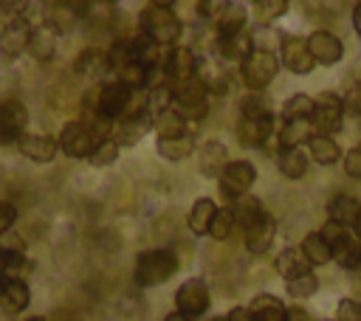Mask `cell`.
I'll list each match as a JSON object with an SVG mask.
<instances>
[{"label":"cell","mask_w":361,"mask_h":321,"mask_svg":"<svg viewBox=\"0 0 361 321\" xmlns=\"http://www.w3.org/2000/svg\"><path fill=\"white\" fill-rule=\"evenodd\" d=\"M0 248H3V251H8V253H23V251H25L23 239H20L14 231H8V234L0 239Z\"/></svg>","instance_id":"f907efd6"},{"label":"cell","mask_w":361,"mask_h":321,"mask_svg":"<svg viewBox=\"0 0 361 321\" xmlns=\"http://www.w3.org/2000/svg\"><path fill=\"white\" fill-rule=\"evenodd\" d=\"M310 268H313V265L307 262V256L302 253V248H285V251L276 256V273H279L285 282H293V279L310 273Z\"/></svg>","instance_id":"ffe728a7"},{"label":"cell","mask_w":361,"mask_h":321,"mask_svg":"<svg viewBox=\"0 0 361 321\" xmlns=\"http://www.w3.org/2000/svg\"><path fill=\"white\" fill-rule=\"evenodd\" d=\"M217 51L223 59H234V62H245L251 56V34L243 31V34H234V37H220L217 42Z\"/></svg>","instance_id":"4316f807"},{"label":"cell","mask_w":361,"mask_h":321,"mask_svg":"<svg viewBox=\"0 0 361 321\" xmlns=\"http://www.w3.org/2000/svg\"><path fill=\"white\" fill-rule=\"evenodd\" d=\"M28 321H48V318H42V315H34V318H28Z\"/></svg>","instance_id":"91938a15"},{"label":"cell","mask_w":361,"mask_h":321,"mask_svg":"<svg viewBox=\"0 0 361 321\" xmlns=\"http://www.w3.org/2000/svg\"><path fill=\"white\" fill-rule=\"evenodd\" d=\"M172 107V84L166 82H155L149 90H147V113L155 118L158 113L169 110Z\"/></svg>","instance_id":"8d00e7d4"},{"label":"cell","mask_w":361,"mask_h":321,"mask_svg":"<svg viewBox=\"0 0 361 321\" xmlns=\"http://www.w3.org/2000/svg\"><path fill=\"white\" fill-rule=\"evenodd\" d=\"M313 135L316 132H313L310 121H288L279 130V146L282 149H299V144H307Z\"/></svg>","instance_id":"f1b7e54d"},{"label":"cell","mask_w":361,"mask_h":321,"mask_svg":"<svg viewBox=\"0 0 361 321\" xmlns=\"http://www.w3.org/2000/svg\"><path fill=\"white\" fill-rule=\"evenodd\" d=\"M279 62L290 70V73H310L313 70V56L307 51V39H296V37H285L282 48H279Z\"/></svg>","instance_id":"9a60e30c"},{"label":"cell","mask_w":361,"mask_h":321,"mask_svg":"<svg viewBox=\"0 0 361 321\" xmlns=\"http://www.w3.org/2000/svg\"><path fill=\"white\" fill-rule=\"evenodd\" d=\"M276 163H279V172L285 177H290V180H299L307 172V158H305L302 149H282Z\"/></svg>","instance_id":"e575fe53"},{"label":"cell","mask_w":361,"mask_h":321,"mask_svg":"<svg viewBox=\"0 0 361 321\" xmlns=\"http://www.w3.org/2000/svg\"><path fill=\"white\" fill-rule=\"evenodd\" d=\"M341 118H344V101L336 93H319L313 99V115H310V127L316 135H330L341 130Z\"/></svg>","instance_id":"5b68a950"},{"label":"cell","mask_w":361,"mask_h":321,"mask_svg":"<svg viewBox=\"0 0 361 321\" xmlns=\"http://www.w3.org/2000/svg\"><path fill=\"white\" fill-rule=\"evenodd\" d=\"M158 155L161 158H166V160H183V158H189L192 155V149H195V141H192V135L186 132V135H180V138H166V141H158Z\"/></svg>","instance_id":"836d02e7"},{"label":"cell","mask_w":361,"mask_h":321,"mask_svg":"<svg viewBox=\"0 0 361 321\" xmlns=\"http://www.w3.org/2000/svg\"><path fill=\"white\" fill-rule=\"evenodd\" d=\"M96 144H99V138L93 135V130L85 121H68L59 132V149L68 158H90Z\"/></svg>","instance_id":"8992f818"},{"label":"cell","mask_w":361,"mask_h":321,"mask_svg":"<svg viewBox=\"0 0 361 321\" xmlns=\"http://www.w3.org/2000/svg\"><path fill=\"white\" fill-rule=\"evenodd\" d=\"M6 284H8V279L0 273V298H3V293H6Z\"/></svg>","instance_id":"9f6ffc18"},{"label":"cell","mask_w":361,"mask_h":321,"mask_svg":"<svg viewBox=\"0 0 361 321\" xmlns=\"http://www.w3.org/2000/svg\"><path fill=\"white\" fill-rule=\"evenodd\" d=\"M28 127V110L20 99H6L0 101V141H14L25 132Z\"/></svg>","instance_id":"30bf717a"},{"label":"cell","mask_w":361,"mask_h":321,"mask_svg":"<svg viewBox=\"0 0 361 321\" xmlns=\"http://www.w3.org/2000/svg\"><path fill=\"white\" fill-rule=\"evenodd\" d=\"M17 149L34 160V163H51L56 158V149H59V141L51 138V135H42V132H23L17 138Z\"/></svg>","instance_id":"7c38bea8"},{"label":"cell","mask_w":361,"mask_h":321,"mask_svg":"<svg viewBox=\"0 0 361 321\" xmlns=\"http://www.w3.org/2000/svg\"><path fill=\"white\" fill-rule=\"evenodd\" d=\"M217 31H220V37L243 34V31H245V8H243L240 3H226V6H220Z\"/></svg>","instance_id":"7402d4cb"},{"label":"cell","mask_w":361,"mask_h":321,"mask_svg":"<svg viewBox=\"0 0 361 321\" xmlns=\"http://www.w3.org/2000/svg\"><path fill=\"white\" fill-rule=\"evenodd\" d=\"M214 214H217V206L209 197L195 200V206L189 211V228H192V234H209V225H212Z\"/></svg>","instance_id":"4dcf8cb0"},{"label":"cell","mask_w":361,"mask_h":321,"mask_svg":"<svg viewBox=\"0 0 361 321\" xmlns=\"http://www.w3.org/2000/svg\"><path fill=\"white\" fill-rule=\"evenodd\" d=\"M310 115H313V99L305 96V93H296V96H290V99L282 104V118H285V124H288V121H310Z\"/></svg>","instance_id":"d590c367"},{"label":"cell","mask_w":361,"mask_h":321,"mask_svg":"<svg viewBox=\"0 0 361 321\" xmlns=\"http://www.w3.org/2000/svg\"><path fill=\"white\" fill-rule=\"evenodd\" d=\"M226 321H254V315H251L248 307H234V310L226 315Z\"/></svg>","instance_id":"816d5d0a"},{"label":"cell","mask_w":361,"mask_h":321,"mask_svg":"<svg viewBox=\"0 0 361 321\" xmlns=\"http://www.w3.org/2000/svg\"><path fill=\"white\" fill-rule=\"evenodd\" d=\"M341 101H344V113H350V115H361V79L353 82V84L347 87V93L341 96Z\"/></svg>","instance_id":"f6af8a7d"},{"label":"cell","mask_w":361,"mask_h":321,"mask_svg":"<svg viewBox=\"0 0 361 321\" xmlns=\"http://www.w3.org/2000/svg\"><path fill=\"white\" fill-rule=\"evenodd\" d=\"M307 149H310V158L322 166H330V163L338 160V144L330 135H313L307 141Z\"/></svg>","instance_id":"d6a6232c"},{"label":"cell","mask_w":361,"mask_h":321,"mask_svg":"<svg viewBox=\"0 0 361 321\" xmlns=\"http://www.w3.org/2000/svg\"><path fill=\"white\" fill-rule=\"evenodd\" d=\"M130 45H133V56H135V62H141L147 70H155L158 68V51H161V45L155 42V39H149L144 31L141 34H135V39H130Z\"/></svg>","instance_id":"f546056e"},{"label":"cell","mask_w":361,"mask_h":321,"mask_svg":"<svg viewBox=\"0 0 361 321\" xmlns=\"http://www.w3.org/2000/svg\"><path fill=\"white\" fill-rule=\"evenodd\" d=\"M316 290H319V279L313 273H305V276L288 282V296H293V298H310V296H316Z\"/></svg>","instance_id":"60d3db41"},{"label":"cell","mask_w":361,"mask_h":321,"mask_svg":"<svg viewBox=\"0 0 361 321\" xmlns=\"http://www.w3.org/2000/svg\"><path fill=\"white\" fill-rule=\"evenodd\" d=\"M56 51V31L51 25H39L31 31V42H28V54L39 62H48Z\"/></svg>","instance_id":"d4e9b609"},{"label":"cell","mask_w":361,"mask_h":321,"mask_svg":"<svg viewBox=\"0 0 361 321\" xmlns=\"http://www.w3.org/2000/svg\"><path fill=\"white\" fill-rule=\"evenodd\" d=\"M240 110H243V115H265V113H271L265 99H259V96H245L240 101Z\"/></svg>","instance_id":"c3c4849f"},{"label":"cell","mask_w":361,"mask_h":321,"mask_svg":"<svg viewBox=\"0 0 361 321\" xmlns=\"http://www.w3.org/2000/svg\"><path fill=\"white\" fill-rule=\"evenodd\" d=\"M353 25H355V31L361 34V3L353 8Z\"/></svg>","instance_id":"db71d44e"},{"label":"cell","mask_w":361,"mask_h":321,"mask_svg":"<svg viewBox=\"0 0 361 321\" xmlns=\"http://www.w3.org/2000/svg\"><path fill=\"white\" fill-rule=\"evenodd\" d=\"M164 321H192V318H186L183 313H178V310H175V313H169V315H166Z\"/></svg>","instance_id":"11a10c76"},{"label":"cell","mask_w":361,"mask_h":321,"mask_svg":"<svg viewBox=\"0 0 361 321\" xmlns=\"http://www.w3.org/2000/svg\"><path fill=\"white\" fill-rule=\"evenodd\" d=\"M178 262L169 251H147L138 256L135 262V284L138 287H155V284H164L172 273H175Z\"/></svg>","instance_id":"3957f363"},{"label":"cell","mask_w":361,"mask_h":321,"mask_svg":"<svg viewBox=\"0 0 361 321\" xmlns=\"http://www.w3.org/2000/svg\"><path fill=\"white\" fill-rule=\"evenodd\" d=\"M333 259L341 265V268H347V270H355L358 265H361V242L358 239H353L347 231L333 242Z\"/></svg>","instance_id":"484cf974"},{"label":"cell","mask_w":361,"mask_h":321,"mask_svg":"<svg viewBox=\"0 0 361 321\" xmlns=\"http://www.w3.org/2000/svg\"><path fill=\"white\" fill-rule=\"evenodd\" d=\"M274 132V113L265 115H243L237 127V138L243 146H262Z\"/></svg>","instance_id":"5bb4252c"},{"label":"cell","mask_w":361,"mask_h":321,"mask_svg":"<svg viewBox=\"0 0 361 321\" xmlns=\"http://www.w3.org/2000/svg\"><path fill=\"white\" fill-rule=\"evenodd\" d=\"M118 149H121V146H118V144H113V141H99L87 160H90L93 166H110V163H116Z\"/></svg>","instance_id":"b9f144b4"},{"label":"cell","mask_w":361,"mask_h":321,"mask_svg":"<svg viewBox=\"0 0 361 321\" xmlns=\"http://www.w3.org/2000/svg\"><path fill=\"white\" fill-rule=\"evenodd\" d=\"M251 315H254V321H285L288 318V310H285V304L276 298V296H271V293H262V296H257L254 301H251Z\"/></svg>","instance_id":"cb8c5ba5"},{"label":"cell","mask_w":361,"mask_h":321,"mask_svg":"<svg viewBox=\"0 0 361 321\" xmlns=\"http://www.w3.org/2000/svg\"><path fill=\"white\" fill-rule=\"evenodd\" d=\"M231 228H234L231 208H217V214H214V220H212V225H209V234H212L217 242H223V239L231 234Z\"/></svg>","instance_id":"7bdbcfd3"},{"label":"cell","mask_w":361,"mask_h":321,"mask_svg":"<svg viewBox=\"0 0 361 321\" xmlns=\"http://www.w3.org/2000/svg\"><path fill=\"white\" fill-rule=\"evenodd\" d=\"M175 307L178 313H183L186 318H197L209 310V287L203 279H189L178 287L175 293Z\"/></svg>","instance_id":"ba28073f"},{"label":"cell","mask_w":361,"mask_h":321,"mask_svg":"<svg viewBox=\"0 0 361 321\" xmlns=\"http://www.w3.org/2000/svg\"><path fill=\"white\" fill-rule=\"evenodd\" d=\"M288 11V3L285 0H257L254 3V14H257V20L265 25V23H271V20H276V17H282Z\"/></svg>","instance_id":"ab89813d"},{"label":"cell","mask_w":361,"mask_h":321,"mask_svg":"<svg viewBox=\"0 0 361 321\" xmlns=\"http://www.w3.org/2000/svg\"><path fill=\"white\" fill-rule=\"evenodd\" d=\"M274 237H276V220L262 211L259 220L245 231V248H248L251 253H265V251L271 248Z\"/></svg>","instance_id":"ac0fdd59"},{"label":"cell","mask_w":361,"mask_h":321,"mask_svg":"<svg viewBox=\"0 0 361 321\" xmlns=\"http://www.w3.org/2000/svg\"><path fill=\"white\" fill-rule=\"evenodd\" d=\"M197 79H200V82H203V87H206L209 93H214V96L228 93V73H220V70H206V73H200Z\"/></svg>","instance_id":"ee69618b"},{"label":"cell","mask_w":361,"mask_h":321,"mask_svg":"<svg viewBox=\"0 0 361 321\" xmlns=\"http://www.w3.org/2000/svg\"><path fill=\"white\" fill-rule=\"evenodd\" d=\"M31 23L25 17H11L3 31H0V54L6 59H17L28 51V42H31Z\"/></svg>","instance_id":"9c48e42d"},{"label":"cell","mask_w":361,"mask_h":321,"mask_svg":"<svg viewBox=\"0 0 361 321\" xmlns=\"http://www.w3.org/2000/svg\"><path fill=\"white\" fill-rule=\"evenodd\" d=\"M336 321H361V301L341 298L336 307Z\"/></svg>","instance_id":"bcb514c9"},{"label":"cell","mask_w":361,"mask_h":321,"mask_svg":"<svg viewBox=\"0 0 361 321\" xmlns=\"http://www.w3.org/2000/svg\"><path fill=\"white\" fill-rule=\"evenodd\" d=\"M302 253L307 256L310 265H327L333 259V248L324 242V237L319 231H310L305 239H302Z\"/></svg>","instance_id":"1f68e13d"},{"label":"cell","mask_w":361,"mask_h":321,"mask_svg":"<svg viewBox=\"0 0 361 321\" xmlns=\"http://www.w3.org/2000/svg\"><path fill=\"white\" fill-rule=\"evenodd\" d=\"M14 222H17V208L8 200H0V239L14 228Z\"/></svg>","instance_id":"7dc6e473"},{"label":"cell","mask_w":361,"mask_h":321,"mask_svg":"<svg viewBox=\"0 0 361 321\" xmlns=\"http://www.w3.org/2000/svg\"><path fill=\"white\" fill-rule=\"evenodd\" d=\"M212 321H226V318H212Z\"/></svg>","instance_id":"94428289"},{"label":"cell","mask_w":361,"mask_h":321,"mask_svg":"<svg viewBox=\"0 0 361 321\" xmlns=\"http://www.w3.org/2000/svg\"><path fill=\"white\" fill-rule=\"evenodd\" d=\"M3 301H6V307H8L11 313H23V310L28 307V301H31L28 284H25V282H8V284H6V293H3Z\"/></svg>","instance_id":"f35d334b"},{"label":"cell","mask_w":361,"mask_h":321,"mask_svg":"<svg viewBox=\"0 0 361 321\" xmlns=\"http://www.w3.org/2000/svg\"><path fill=\"white\" fill-rule=\"evenodd\" d=\"M307 51L319 65H336L344 56V45L333 31H313L307 37Z\"/></svg>","instance_id":"4fadbf2b"},{"label":"cell","mask_w":361,"mask_h":321,"mask_svg":"<svg viewBox=\"0 0 361 321\" xmlns=\"http://www.w3.org/2000/svg\"><path fill=\"white\" fill-rule=\"evenodd\" d=\"M206 96H209V90L203 87V82H200L197 76L172 84V107H175L186 121H200V118H206V113H209Z\"/></svg>","instance_id":"7a4b0ae2"},{"label":"cell","mask_w":361,"mask_h":321,"mask_svg":"<svg viewBox=\"0 0 361 321\" xmlns=\"http://www.w3.org/2000/svg\"><path fill=\"white\" fill-rule=\"evenodd\" d=\"M73 70H76L82 79H90V82L102 79V76L110 70V59H107V51H102V48H85V51L76 56V62H73Z\"/></svg>","instance_id":"e0dca14e"},{"label":"cell","mask_w":361,"mask_h":321,"mask_svg":"<svg viewBox=\"0 0 361 321\" xmlns=\"http://www.w3.org/2000/svg\"><path fill=\"white\" fill-rule=\"evenodd\" d=\"M279 70V59L276 54H262V51H251V56L245 62H240V76L245 82L248 90L259 93L271 84V79Z\"/></svg>","instance_id":"277c9868"},{"label":"cell","mask_w":361,"mask_h":321,"mask_svg":"<svg viewBox=\"0 0 361 321\" xmlns=\"http://www.w3.org/2000/svg\"><path fill=\"white\" fill-rule=\"evenodd\" d=\"M254 180H257V169H254L248 160H231V163L226 166V172L217 177L220 191H223V197H228V200L245 197L248 189L254 186Z\"/></svg>","instance_id":"52a82bcc"},{"label":"cell","mask_w":361,"mask_h":321,"mask_svg":"<svg viewBox=\"0 0 361 321\" xmlns=\"http://www.w3.org/2000/svg\"><path fill=\"white\" fill-rule=\"evenodd\" d=\"M353 231H355V237H358V239H361V217H358V220H355V225H353Z\"/></svg>","instance_id":"680465c9"},{"label":"cell","mask_w":361,"mask_h":321,"mask_svg":"<svg viewBox=\"0 0 361 321\" xmlns=\"http://www.w3.org/2000/svg\"><path fill=\"white\" fill-rule=\"evenodd\" d=\"M285 321H313V318H310V313H307V310L293 307V310H288V318H285Z\"/></svg>","instance_id":"f5cc1de1"},{"label":"cell","mask_w":361,"mask_h":321,"mask_svg":"<svg viewBox=\"0 0 361 321\" xmlns=\"http://www.w3.org/2000/svg\"><path fill=\"white\" fill-rule=\"evenodd\" d=\"M6 256H8V251H3V248H0V273H3V265H6Z\"/></svg>","instance_id":"6f0895ef"},{"label":"cell","mask_w":361,"mask_h":321,"mask_svg":"<svg viewBox=\"0 0 361 321\" xmlns=\"http://www.w3.org/2000/svg\"><path fill=\"white\" fill-rule=\"evenodd\" d=\"M344 172H347L350 177L361 180V144L347 152V158H344Z\"/></svg>","instance_id":"681fc988"},{"label":"cell","mask_w":361,"mask_h":321,"mask_svg":"<svg viewBox=\"0 0 361 321\" xmlns=\"http://www.w3.org/2000/svg\"><path fill=\"white\" fill-rule=\"evenodd\" d=\"M259 214H262V206H259V200H257L254 194H245V197L231 200V217H234V222L243 225L245 231L259 220Z\"/></svg>","instance_id":"83f0119b"},{"label":"cell","mask_w":361,"mask_h":321,"mask_svg":"<svg viewBox=\"0 0 361 321\" xmlns=\"http://www.w3.org/2000/svg\"><path fill=\"white\" fill-rule=\"evenodd\" d=\"M138 23H141V31H144L149 39H155L158 45H172V42H178V37H180V31H183V25H180L178 14L172 11V6H164V3L147 6V8L141 11Z\"/></svg>","instance_id":"6da1fadb"},{"label":"cell","mask_w":361,"mask_h":321,"mask_svg":"<svg viewBox=\"0 0 361 321\" xmlns=\"http://www.w3.org/2000/svg\"><path fill=\"white\" fill-rule=\"evenodd\" d=\"M161 68H164V76L172 79L175 84H178V82H186V79H192V76H197V59H195V54H192L189 48H183V45L169 48V54L164 56Z\"/></svg>","instance_id":"8fae6325"},{"label":"cell","mask_w":361,"mask_h":321,"mask_svg":"<svg viewBox=\"0 0 361 321\" xmlns=\"http://www.w3.org/2000/svg\"><path fill=\"white\" fill-rule=\"evenodd\" d=\"M251 34V48L254 51H262V54H274L276 48H282V34H276L271 25H257L254 31H248Z\"/></svg>","instance_id":"74e56055"},{"label":"cell","mask_w":361,"mask_h":321,"mask_svg":"<svg viewBox=\"0 0 361 321\" xmlns=\"http://www.w3.org/2000/svg\"><path fill=\"white\" fill-rule=\"evenodd\" d=\"M327 217H330V222H336V225H341V228L355 225V220L361 217V203H358V197H353V194H338V197H333L330 206H327Z\"/></svg>","instance_id":"44dd1931"},{"label":"cell","mask_w":361,"mask_h":321,"mask_svg":"<svg viewBox=\"0 0 361 321\" xmlns=\"http://www.w3.org/2000/svg\"><path fill=\"white\" fill-rule=\"evenodd\" d=\"M152 127V115L144 113V115H130V118H118L113 124V135L110 141L118 144V146H133L144 138V132Z\"/></svg>","instance_id":"2e32d148"},{"label":"cell","mask_w":361,"mask_h":321,"mask_svg":"<svg viewBox=\"0 0 361 321\" xmlns=\"http://www.w3.org/2000/svg\"><path fill=\"white\" fill-rule=\"evenodd\" d=\"M152 127H155V132H158V141L186 135V118H183L175 107H169V110L158 113V115L152 118Z\"/></svg>","instance_id":"603a6c76"},{"label":"cell","mask_w":361,"mask_h":321,"mask_svg":"<svg viewBox=\"0 0 361 321\" xmlns=\"http://www.w3.org/2000/svg\"><path fill=\"white\" fill-rule=\"evenodd\" d=\"M228 149L220 141H206L200 149V175L203 177H220L228 166Z\"/></svg>","instance_id":"d6986e66"},{"label":"cell","mask_w":361,"mask_h":321,"mask_svg":"<svg viewBox=\"0 0 361 321\" xmlns=\"http://www.w3.org/2000/svg\"><path fill=\"white\" fill-rule=\"evenodd\" d=\"M333 321H336V318H333Z\"/></svg>","instance_id":"6125c7cd"}]
</instances>
